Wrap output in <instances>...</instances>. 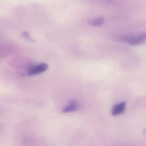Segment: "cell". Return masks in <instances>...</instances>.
Masks as SVG:
<instances>
[{
	"instance_id": "obj_1",
	"label": "cell",
	"mask_w": 146,
	"mask_h": 146,
	"mask_svg": "<svg viewBox=\"0 0 146 146\" xmlns=\"http://www.w3.org/2000/svg\"><path fill=\"white\" fill-rule=\"evenodd\" d=\"M124 40L131 45H137L143 43L146 40L145 34H141L131 36L123 38Z\"/></svg>"
},
{
	"instance_id": "obj_2",
	"label": "cell",
	"mask_w": 146,
	"mask_h": 146,
	"mask_svg": "<svg viewBox=\"0 0 146 146\" xmlns=\"http://www.w3.org/2000/svg\"><path fill=\"white\" fill-rule=\"evenodd\" d=\"M48 68V65L46 63H41L34 66L29 69L28 72L29 76H34L40 74L46 71Z\"/></svg>"
},
{
	"instance_id": "obj_3",
	"label": "cell",
	"mask_w": 146,
	"mask_h": 146,
	"mask_svg": "<svg viewBox=\"0 0 146 146\" xmlns=\"http://www.w3.org/2000/svg\"><path fill=\"white\" fill-rule=\"evenodd\" d=\"M125 103L120 102L114 106L112 110L111 113L113 116H117L123 113L125 108Z\"/></svg>"
},
{
	"instance_id": "obj_4",
	"label": "cell",
	"mask_w": 146,
	"mask_h": 146,
	"mask_svg": "<svg viewBox=\"0 0 146 146\" xmlns=\"http://www.w3.org/2000/svg\"><path fill=\"white\" fill-rule=\"evenodd\" d=\"M78 108V103L75 100H71L69 102L67 106L63 109L64 113H70L76 111Z\"/></svg>"
},
{
	"instance_id": "obj_5",
	"label": "cell",
	"mask_w": 146,
	"mask_h": 146,
	"mask_svg": "<svg viewBox=\"0 0 146 146\" xmlns=\"http://www.w3.org/2000/svg\"><path fill=\"white\" fill-rule=\"evenodd\" d=\"M105 23V19L103 17H99L93 19L89 21L88 23L90 25L96 27L101 26Z\"/></svg>"
}]
</instances>
